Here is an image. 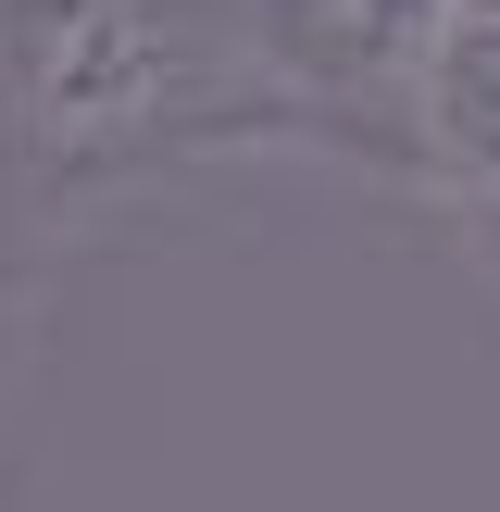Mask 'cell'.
<instances>
[{"label": "cell", "instance_id": "obj_1", "mask_svg": "<svg viewBox=\"0 0 500 512\" xmlns=\"http://www.w3.org/2000/svg\"><path fill=\"white\" fill-rule=\"evenodd\" d=\"M275 113L238 0H0V125L38 163H125Z\"/></svg>", "mask_w": 500, "mask_h": 512}, {"label": "cell", "instance_id": "obj_2", "mask_svg": "<svg viewBox=\"0 0 500 512\" xmlns=\"http://www.w3.org/2000/svg\"><path fill=\"white\" fill-rule=\"evenodd\" d=\"M238 25H250V50H263L275 100L338 125V113H375V100L400 113L438 0H238Z\"/></svg>", "mask_w": 500, "mask_h": 512}, {"label": "cell", "instance_id": "obj_3", "mask_svg": "<svg viewBox=\"0 0 500 512\" xmlns=\"http://www.w3.org/2000/svg\"><path fill=\"white\" fill-rule=\"evenodd\" d=\"M400 138L425 188L500 213V0H438L413 88H400Z\"/></svg>", "mask_w": 500, "mask_h": 512}]
</instances>
